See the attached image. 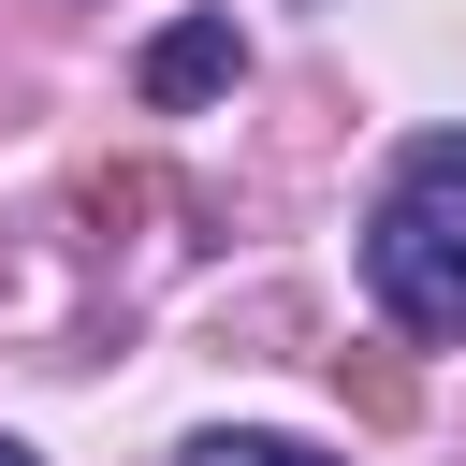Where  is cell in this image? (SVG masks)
<instances>
[{"mask_svg":"<svg viewBox=\"0 0 466 466\" xmlns=\"http://www.w3.org/2000/svg\"><path fill=\"white\" fill-rule=\"evenodd\" d=\"M364 291L393 335H466V218L393 175V204L364 218Z\"/></svg>","mask_w":466,"mask_h":466,"instance_id":"obj_1","label":"cell"},{"mask_svg":"<svg viewBox=\"0 0 466 466\" xmlns=\"http://www.w3.org/2000/svg\"><path fill=\"white\" fill-rule=\"evenodd\" d=\"M233 15H175L160 44H146V102H204V87H233Z\"/></svg>","mask_w":466,"mask_h":466,"instance_id":"obj_2","label":"cell"},{"mask_svg":"<svg viewBox=\"0 0 466 466\" xmlns=\"http://www.w3.org/2000/svg\"><path fill=\"white\" fill-rule=\"evenodd\" d=\"M408 189H437V204L466 218V131H422V146H408Z\"/></svg>","mask_w":466,"mask_h":466,"instance_id":"obj_3","label":"cell"},{"mask_svg":"<svg viewBox=\"0 0 466 466\" xmlns=\"http://www.w3.org/2000/svg\"><path fill=\"white\" fill-rule=\"evenodd\" d=\"M189 466H335V451H306V437H189Z\"/></svg>","mask_w":466,"mask_h":466,"instance_id":"obj_4","label":"cell"},{"mask_svg":"<svg viewBox=\"0 0 466 466\" xmlns=\"http://www.w3.org/2000/svg\"><path fill=\"white\" fill-rule=\"evenodd\" d=\"M0 466H29V451H15V437H0Z\"/></svg>","mask_w":466,"mask_h":466,"instance_id":"obj_5","label":"cell"}]
</instances>
